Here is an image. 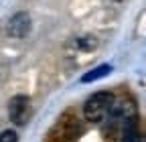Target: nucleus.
I'll return each mask as SVG.
<instances>
[{
    "label": "nucleus",
    "mask_w": 146,
    "mask_h": 142,
    "mask_svg": "<svg viewBox=\"0 0 146 142\" xmlns=\"http://www.w3.org/2000/svg\"><path fill=\"white\" fill-rule=\"evenodd\" d=\"M114 106H116V98H114L112 92H98L83 106L85 120L94 122V124H100V122H104V120H108L112 116Z\"/></svg>",
    "instance_id": "f257e3e1"
},
{
    "label": "nucleus",
    "mask_w": 146,
    "mask_h": 142,
    "mask_svg": "<svg viewBox=\"0 0 146 142\" xmlns=\"http://www.w3.org/2000/svg\"><path fill=\"white\" fill-rule=\"evenodd\" d=\"M8 118L12 120V124L16 126H25L29 120V98L18 94L14 98H10L8 102Z\"/></svg>",
    "instance_id": "f03ea898"
},
{
    "label": "nucleus",
    "mask_w": 146,
    "mask_h": 142,
    "mask_svg": "<svg viewBox=\"0 0 146 142\" xmlns=\"http://www.w3.org/2000/svg\"><path fill=\"white\" fill-rule=\"evenodd\" d=\"M6 33L12 39H25L31 33V16L27 12H16L10 16V21L6 25Z\"/></svg>",
    "instance_id": "7ed1b4c3"
},
{
    "label": "nucleus",
    "mask_w": 146,
    "mask_h": 142,
    "mask_svg": "<svg viewBox=\"0 0 146 142\" xmlns=\"http://www.w3.org/2000/svg\"><path fill=\"white\" fill-rule=\"evenodd\" d=\"M120 142H144V134L140 130L138 116L128 118L120 128Z\"/></svg>",
    "instance_id": "20e7f679"
},
{
    "label": "nucleus",
    "mask_w": 146,
    "mask_h": 142,
    "mask_svg": "<svg viewBox=\"0 0 146 142\" xmlns=\"http://www.w3.org/2000/svg\"><path fill=\"white\" fill-rule=\"evenodd\" d=\"M110 73H112V65H110V63L98 65V67H94L91 71H87V73L81 75V83H94V81H98V79H102V77H106Z\"/></svg>",
    "instance_id": "39448f33"
},
{
    "label": "nucleus",
    "mask_w": 146,
    "mask_h": 142,
    "mask_svg": "<svg viewBox=\"0 0 146 142\" xmlns=\"http://www.w3.org/2000/svg\"><path fill=\"white\" fill-rule=\"evenodd\" d=\"M0 142H18V134L14 130H4L0 134Z\"/></svg>",
    "instance_id": "423d86ee"
}]
</instances>
